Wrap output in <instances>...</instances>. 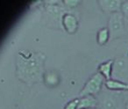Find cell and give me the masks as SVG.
Segmentation results:
<instances>
[{"mask_svg": "<svg viewBox=\"0 0 128 109\" xmlns=\"http://www.w3.org/2000/svg\"><path fill=\"white\" fill-rule=\"evenodd\" d=\"M121 13L123 14L124 19H128V0L124 1L121 6Z\"/></svg>", "mask_w": 128, "mask_h": 109, "instance_id": "14", "label": "cell"}, {"mask_svg": "<svg viewBox=\"0 0 128 109\" xmlns=\"http://www.w3.org/2000/svg\"><path fill=\"white\" fill-rule=\"evenodd\" d=\"M109 40H110V35L108 27H103L100 29L96 34V42L98 43V45H105Z\"/></svg>", "mask_w": 128, "mask_h": 109, "instance_id": "10", "label": "cell"}, {"mask_svg": "<svg viewBox=\"0 0 128 109\" xmlns=\"http://www.w3.org/2000/svg\"><path fill=\"white\" fill-rule=\"evenodd\" d=\"M114 61L113 60H108L106 62L101 63L98 67V72H99L104 77L105 81L112 78V72H113Z\"/></svg>", "mask_w": 128, "mask_h": 109, "instance_id": "8", "label": "cell"}, {"mask_svg": "<svg viewBox=\"0 0 128 109\" xmlns=\"http://www.w3.org/2000/svg\"><path fill=\"white\" fill-rule=\"evenodd\" d=\"M44 81L48 85H51V86H54V85H57L60 81V78H59V76L57 75L56 73L54 72H52V71H49V72H45V75H44Z\"/></svg>", "mask_w": 128, "mask_h": 109, "instance_id": "11", "label": "cell"}, {"mask_svg": "<svg viewBox=\"0 0 128 109\" xmlns=\"http://www.w3.org/2000/svg\"><path fill=\"white\" fill-rule=\"evenodd\" d=\"M79 98H74V99L68 101L65 105L64 109H78Z\"/></svg>", "mask_w": 128, "mask_h": 109, "instance_id": "13", "label": "cell"}, {"mask_svg": "<svg viewBox=\"0 0 128 109\" xmlns=\"http://www.w3.org/2000/svg\"><path fill=\"white\" fill-rule=\"evenodd\" d=\"M127 56H128V52H127Z\"/></svg>", "mask_w": 128, "mask_h": 109, "instance_id": "18", "label": "cell"}, {"mask_svg": "<svg viewBox=\"0 0 128 109\" xmlns=\"http://www.w3.org/2000/svg\"><path fill=\"white\" fill-rule=\"evenodd\" d=\"M46 56L42 52L22 50L16 56V76L28 86L43 82Z\"/></svg>", "mask_w": 128, "mask_h": 109, "instance_id": "1", "label": "cell"}, {"mask_svg": "<svg viewBox=\"0 0 128 109\" xmlns=\"http://www.w3.org/2000/svg\"><path fill=\"white\" fill-rule=\"evenodd\" d=\"M98 108V99L95 96H84L79 98L78 109Z\"/></svg>", "mask_w": 128, "mask_h": 109, "instance_id": "9", "label": "cell"}, {"mask_svg": "<svg viewBox=\"0 0 128 109\" xmlns=\"http://www.w3.org/2000/svg\"><path fill=\"white\" fill-rule=\"evenodd\" d=\"M62 27L68 34H74L76 33L78 29V20L74 14L70 13H65L62 16Z\"/></svg>", "mask_w": 128, "mask_h": 109, "instance_id": "5", "label": "cell"}, {"mask_svg": "<svg viewBox=\"0 0 128 109\" xmlns=\"http://www.w3.org/2000/svg\"><path fill=\"white\" fill-rule=\"evenodd\" d=\"M98 108L99 109H126V95L118 91H109L99 94Z\"/></svg>", "mask_w": 128, "mask_h": 109, "instance_id": "2", "label": "cell"}, {"mask_svg": "<svg viewBox=\"0 0 128 109\" xmlns=\"http://www.w3.org/2000/svg\"><path fill=\"white\" fill-rule=\"evenodd\" d=\"M126 109H128V95H126Z\"/></svg>", "mask_w": 128, "mask_h": 109, "instance_id": "16", "label": "cell"}, {"mask_svg": "<svg viewBox=\"0 0 128 109\" xmlns=\"http://www.w3.org/2000/svg\"><path fill=\"white\" fill-rule=\"evenodd\" d=\"M122 3L123 2L120 0H99L98 1L100 9L104 13H108L110 14L120 13Z\"/></svg>", "mask_w": 128, "mask_h": 109, "instance_id": "6", "label": "cell"}, {"mask_svg": "<svg viewBox=\"0 0 128 109\" xmlns=\"http://www.w3.org/2000/svg\"><path fill=\"white\" fill-rule=\"evenodd\" d=\"M124 26H126V32L128 33V19H124Z\"/></svg>", "mask_w": 128, "mask_h": 109, "instance_id": "15", "label": "cell"}, {"mask_svg": "<svg viewBox=\"0 0 128 109\" xmlns=\"http://www.w3.org/2000/svg\"><path fill=\"white\" fill-rule=\"evenodd\" d=\"M89 109H99V108H89Z\"/></svg>", "mask_w": 128, "mask_h": 109, "instance_id": "17", "label": "cell"}, {"mask_svg": "<svg viewBox=\"0 0 128 109\" xmlns=\"http://www.w3.org/2000/svg\"><path fill=\"white\" fill-rule=\"evenodd\" d=\"M108 29L110 31V40L122 37L127 34L124 26V18L121 13L110 14L108 20Z\"/></svg>", "mask_w": 128, "mask_h": 109, "instance_id": "4", "label": "cell"}, {"mask_svg": "<svg viewBox=\"0 0 128 109\" xmlns=\"http://www.w3.org/2000/svg\"><path fill=\"white\" fill-rule=\"evenodd\" d=\"M105 83V79L99 72L94 73L84 84V87L80 91L79 96H98L100 94L103 88L104 84Z\"/></svg>", "mask_w": 128, "mask_h": 109, "instance_id": "3", "label": "cell"}, {"mask_svg": "<svg viewBox=\"0 0 128 109\" xmlns=\"http://www.w3.org/2000/svg\"><path fill=\"white\" fill-rule=\"evenodd\" d=\"M64 7H67L68 9H75L78 7V6L81 4V1L79 0H65L63 1Z\"/></svg>", "mask_w": 128, "mask_h": 109, "instance_id": "12", "label": "cell"}, {"mask_svg": "<svg viewBox=\"0 0 128 109\" xmlns=\"http://www.w3.org/2000/svg\"><path fill=\"white\" fill-rule=\"evenodd\" d=\"M104 85L107 90L112 91H118V92H128V83L122 82L120 80L110 78L106 80Z\"/></svg>", "mask_w": 128, "mask_h": 109, "instance_id": "7", "label": "cell"}]
</instances>
